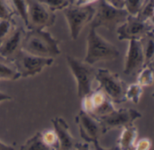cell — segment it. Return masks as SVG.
I'll use <instances>...</instances> for the list:
<instances>
[{"label": "cell", "mask_w": 154, "mask_h": 150, "mask_svg": "<svg viewBox=\"0 0 154 150\" xmlns=\"http://www.w3.org/2000/svg\"><path fill=\"white\" fill-rule=\"evenodd\" d=\"M22 50L29 54L54 58L60 54V41L46 30H28L25 32Z\"/></svg>", "instance_id": "6da1fadb"}, {"label": "cell", "mask_w": 154, "mask_h": 150, "mask_svg": "<svg viewBox=\"0 0 154 150\" xmlns=\"http://www.w3.org/2000/svg\"><path fill=\"white\" fill-rule=\"evenodd\" d=\"M120 55L118 48L112 42L103 38L97 29L90 26L87 36V50L83 60L94 66L98 62H109L116 60Z\"/></svg>", "instance_id": "7a4b0ae2"}, {"label": "cell", "mask_w": 154, "mask_h": 150, "mask_svg": "<svg viewBox=\"0 0 154 150\" xmlns=\"http://www.w3.org/2000/svg\"><path fill=\"white\" fill-rule=\"evenodd\" d=\"M69 68L77 82L78 96L82 99L93 91V83L96 79L97 68L74 56L66 57Z\"/></svg>", "instance_id": "3957f363"}, {"label": "cell", "mask_w": 154, "mask_h": 150, "mask_svg": "<svg viewBox=\"0 0 154 150\" xmlns=\"http://www.w3.org/2000/svg\"><path fill=\"white\" fill-rule=\"evenodd\" d=\"M95 81L98 83L97 88L103 91L114 104H119L126 102L125 90L127 86L118 74L106 68H98Z\"/></svg>", "instance_id": "277c9868"}, {"label": "cell", "mask_w": 154, "mask_h": 150, "mask_svg": "<svg viewBox=\"0 0 154 150\" xmlns=\"http://www.w3.org/2000/svg\"><path fill=\"white\" fill-rule=\"evenodd\" d=\"M128 15L124 8H116L105 0H99L90 26L96 29L105 27L108 31H114L126 20Z\"/></svg>", "instance_id": "5b68a950"}, {"label": "cell", "mask_w": 154, "mask_h": 150, "mask_svg": "<svg viewBox=\"0 0 154 150\" xmlns=\"http://www.w3.org/2000/svg\"><path fill=\"white\" fill-rule=\"evenodd\" d=\"M53 62L54 58L34 56L22 50L11 63L19 73L20 77L26 78L42 73L46 68L51 67Z\"/></svg>", "instance_id": "8992f818"}, {"label": "cell", "mask_w": 154, "mask_h": 150, "mask_svg": "<svg viewBox=\"0 0 154 150\" xmlns=\"http://www.w3.org/2000/svg\"><path fill=\"white\" fill-rule=\"evenodd\" d=\"M56 21L55 13L51 11L41 0H27L28 30H45L51 27Z\"/></svg>", "instance_id": "52a82bcc"}, {"label": "cell", "mask_w": 154, "mask_h": 150, "mask_svg": "<svg viewBox=\"0 0 154 150\" xmlns=\"http://www.w3.org/2000/svg\"><path fill=\"white\" fill-rule=\"evenodd\" d=\"M63 14L69 29L70 38L76 40L85 26L91 22L95 14V7L92 5L77 6L70 4L63 10Z\"/></svg>", "instance_id": "ba28073f"}, {"label": "cell", "mask_w": 154, "mask_h": 150, "mask_svg": "<svg viewBox=\"0 0 154 150\" xmlns=\"http://www.w3.org/2000/svg\"><path fill=\"white\" fill-rule=\"evenodd\" d=\"M152 21H145L138 16L128 15L126 20L116 28L119 40H142L146 35L153 32Z\"/></svg>", "instance_id": "9c48e42d"}, {"label": "cell", "mask_w": 154, "mask_h": 150, "mask_svg": "<svg viewBox=\"0 0 154 150\" xmlns=\"http://www.w3.org/2000/svg\"><path fill=\"white\" fill-rule=\"evenodd\" d=\"M82 109L89 115L99 120L115 110L114 103L104 94L103 91L97 88L82 99Z\"/></svg>", "instance_id": "30bf717a"}, {"label": "cell", "mask_w": 154, "mask_h": 150, "mask_svg": "<svg viewBox=\"0 0 154 150\" xmlns=\"http://www.w3.org/2000/svg\"><path fill=\"white\" fill-rule=\"evenodd\" d=\"M142 113L134 109L130 108H121L115 109L107 115L100 118V122L105 133L110 130H115L118 129H123L128 125L134 124V122L142 118Z\"/></svg>", "instance_id": "8fae6325"}, {"label": "cell", "mask_w": 154, "mask_h": 150, "mask_svg": "<svg viewBox=\"0 0 154 150\" xmlns=\"http://www.w3.org/2000/svg\"><path fill=\"white\" fill-rule=\"evenodd\" d=\"M75 122L79 127L80 137L87 143L99 141L100 138L106 134L100 122L83 110L79 112Z\"/></svg>", "instance_id": "7c38bea8"}, {"label": "cell", "mask_w": 154, "mask_h": 150, "mask_svg": "<svg viewBox=\"0 0 154 150\" xmlns=\"http://www.w3.org/2000/svg\"><path fill=\"white\" fill-rule=\"evenodd\" d=\"M145 66V59L142 46V41L138 40H129L128 50L125 56L124 73L132 76L138 73Z\"/></svg>", "instance_id": "4fadbf2b"}, {"label": "cell", "mask_w": 154, "mask_h": 150, "mask_svg": "<svg viewBox=\"0 0 154 150\" xmlns=\"http://www.w3.org/2000/svg\"><path fill=\"white\" fill-rule=\"evenodd\" d=\"M24 30L21 27H15L0 43V57L3 60L12 62L20 50H22V43L24 36Z\"/></svg>", "instance_id": "5bb4252c"}, {"label": "cell", "mask_w": 154, "mask_h": 150, "mask_svg": "<svg viewBox=\"0 0 154 150\" xmlns=\"http://www.w3.org/2000/svg\"><path fill=\"white\" fill-rule=\"evenodd\" d=\"M54 131L57 135L60 150H72L77 143V140L71 135L68 122L61 117H55L51 120Z\"/></svg>", "instance_id": "9a60e30c"}, {"label": "cell", "mask_w": 154, "mask_h": 150, "mask_svg": "<svg viewBox=\"0 0 154 150\" xmlns=\"http://www.w3.org/2000/svg\"><path fill=\"white\" fill-rule=\"evenodd\" d=\"M137 137L138 130L134 124L124 127L117 140V148L119 150H131L137 141Z\"/></svg>", "instance_id": "2e32d148"}, {"label": "cell", "mask_w": 154, "mask_h": 150, "mask_svg": "<svg viewBox=\"0 0 154 150\" xmlns=\"http://www.w3.org/2000/svg\"><path fill=\"white\" fill-rule=\"evenodd\" d=\"M20 150H56L49 146L43 140L42 131L36 132L33 136L28 139L25 143H23Z\"/></svg>", "instance_id": "e0dca14e"}, {"label": "cell", "mask_w": 154, "mask_h": 150, "mask_svg": "<svg viewBox=\"0 0 154 150\" xmlns=\"http://www.w3.org/2000/svg\"><path fill=\"white\" fill-rule=\"evenodd\" d=\"M142 41L144 59H145V65L152 64L154 57V40L153 32L149 33L144 38L140 40Z\"/></svg>", "instance_id": "ac0fdd59"}, {"label": "cell", "mask_w": 154, "mask_h": 150, "mask_svg": "<svg viewBox=\"0 0 154 150\" xmlns=\"http://www.w3.org/2000/svg\"><path fill=\"white\" fill-rule=\"evenodd\" d=\"M20 78V75L11 62L0 60V80L14 81Z\"/></svg>", "instance_id": "d6986e66"}, {"label": "cell", "mask_w": 154, "mask_h": 150, "mask_svg": "<svg viewBox=\"0 0 154 150\" xmlns=\"http://www.w3.org/2000/svg\"><path fill=\"white\" fill-rule=\"evenodd\" d=\"M137 84L142 87H150L153 85V68L152 64L145 65L138 72L137 76Z\"/></svg>", "instance_id": "ffe728a7"}, {"label": "cell", "mask_w": 154, "mask_h": 150, "mask_svg": "<svg viewBox=\"0 0 154 150\" xmlns=\"http://www.w3.org/2000/svg\"><path fill=\"white\" fill-rule=\"evenodd\" d=\"M142 94H143V87L137 83L131 84L126 87L125 90L126 101H130L134 104H138L141 100Z\"/></svg>", "instance_id": "44dd1931"}, {"label": "cell", "mask_w": 154, "mask_h": 150, "mask_svg": "<svg viewBox=\"0 0 154 150\" xmlns=\"http://www.w3.org/2000/svg\"><path fill=\"white\" fill-rule=\"evenodd\" d=\"M147 0H125L124 9L129 15L137 16Z\"/></svg>", "instance_id": "7402d4cb"}, {"label": "cell", "mask_w": 154, "mask_h": 150, "mask_svg": "<svg viewBox=\"0 0 154 150\" xmlns=\"http://www.w3.org/2000/svg\"><path fill=\"white\" fill-rule=\"evenodd\" d=\"M14 13H17L24 24L27 22V0H9Z\"/></svg>", "instance_id": "603a6c76"}, {"label": "cell", "mask_w": 154, "mask_h": 150, "mask_svg": "<svg viewBox=\"0 0 154 150\" xmlns=\"http://www.w3.org/2000/svg\"><path fill=\"white\" fill-rule=\"evenodd\" d=\"M16 27L13 18L12 19H5L0 18V43L10 35V33Z\"/></svg>", "instance_id": "cb8c5ba5"}, {"label": "cell", "mask_w": 154, "mask_h": 150, "mask_svg": "<svg viewBox=\"0 0 154 150\" xmlns=\"http://www.w3.org/2000/svg\"><path fill=\"white\" fill-rule=\"evenodd\" d=\"M51 11L55 13L56 11L64 10L70 4H72V0H41Z\"/></svg>", "instance_id": "d4e9b609"}, {"label": "cell", "mask_w": 154, "mask_h": 150, "mask_svg": "<svg viewBox=\"0 0 154 150\" xmlns=\"http://www.w3.org/2000/svg\"><path fill=\"white\" fill-rule=\"evenodd\" d=\"M139 18L145 21H152L154 16V4L153 0H147L141 9L140 13L137 15Z\"/></svg>", "instance_id": "484cf974"}, {"label": "cell", "mask_w": 154, "mask_h": 150, "mask_svg": "<svg viewBox=\"0 0 154 150\" xmlns=\"http://www.w3.org/2000/svg\"><path fill=\"white\" fill-rule=\"evenodd\" d=\"M42 134L43 140L49 146H51V148H55L56 150H60L59 140L54 130H43L42 131Z\"/></svg>", "instance_id": "4316f807"}, {"label": "cell", "mask_w": 154, "mask_h": 150, "mask_svg": "<svg viewBox=\"0 0 154 150\" xmlns=\"http://www.w3.org/2000/svg\"><path fill=\"white\" fill-rule=\"evenodd\" d=\"M14 11L9 0H0V18L12 19Z\"/></svg>", "instance_id": "83f0119b"}, {"label": "cell", "mask_w": 154, "mask_h": 150, "mask_svg": "<svg viewBox=\"0 0 154 150\" xmlns=\"http://www.w3.org/2000/svg\"><path fill=\"white\" fill-rule=\"evenodd\" d=\"M152 148V141L150 139L144 138L141 139L139 141H136L135 145L134 146V150H150Z\"/></svg>", "instance_id": "f1b7e54d"}, {"label": "cell", "mask_w": 154, "mask_h": 150, "mask_svg": "<svg viewBox=\"0 0 154 150\" xmlns=\"http://www.w3.org/2000/svg\"><path fill=\"white\" fill-rule=\"evenodd\" d=\"M99 0H73L72 4L77 5V6H88L91 5L94 3L98 2Z\"/></svg>", "instance_id": "f546056e"}, {"label": "cell", "mask_w": 154, "mask_h": 150, "mask_svg": "<svg viewBox=\"0 0 154 150\" xmlns=\"http://www.w3.org/2000/svg\"><path fill=\"white\" fill-rule=\"evenodd\" d=\"M111 5L116 7V8H124V3L125 0H105Z\"/></svg>", "instance_id": "4dcf8cb0"}, {"label": "cell", "mask_w": 154, "mask_h": 150, "mask_svg": "<svg viewBox=\"0 0 154 150\" xmlns=\"http://www.w3.org/2000/svg\"><path fill=\"white\" fill-rule=\"evenodd\" d=\"M93 144L95 147V150H119L117 146H115L112 148H104L100 145L99 141H95V142H93Z\"/></svg>", "instance_id": "1f68e13d"}, {"label": "cell", "mask_w": 154, "mask_h": 150, "mask_svg": "<svg viewBox=\"0 0 154 150\" xmlns=\"http://www.w3.org/2000/svg\"><path fill=\"white\" fill-rule=\"evenodd\" d=\"M72 150H90L89 148V143H80V142H78L77 145L75 146V148Z\"/></svg>", "instance_id": "d6a6232c"}, {"label": "cell", "mask_w": 154, "mask_h": 150, "mask_svg": "<svg viewBox=\"0 0 154 150\" xmlns=\"http://www.w3.org/2000/svg\"><path fill=\"white\" fill-rule=\"evenodd\" d=\"M10 100H12V97L9 94H5L0 90V103L5 102V101H10Z\"/></svg>", "instance_id": "836d02e7"}, {"label": "cell", "mask_w": 154, "mask_h": 150, "mask_svg": "<svg viewBox=\"0 0 154 150\" xmlns=\"http://www.w3.org/2000/svg\"><path fill=\"white\" fill-rule=\"evenodd\" d=\"M0 150H14V147L9 146L0 140Z\"/></svg>", "instance_id": "e575fe53"}, {"label": "cell", "mask_w": 154, "mask_h": 150, "mask_svg": "<svg viewBox=\"0 0 154 150\" xmlns=\"http://www.w3.org/2000/svg\"><path fill=\"white\" fill-rule=\"evenodd\" d=\"M72 1H73V0H72Z\"/></svg>", "instance_id": "d590c367"}]
</instances>
